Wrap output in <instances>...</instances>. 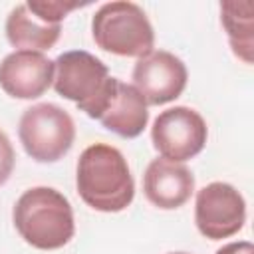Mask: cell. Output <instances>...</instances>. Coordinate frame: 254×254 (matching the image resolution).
I'll return each mask as SVG.
<instances>
[{
  "label": "cell",
  "instance_id": "obj_1",
  "mask_svg": "<svg viewBox=\"0 0 254 254\" xmlns=\"http://www.w3.org/2000/svg\"><path fill=\"white\" fill-rule=\"evenodd\" d=\"M81 200L99 212H121L135 196V181L123 153L107 143L85 147L75 167Z\"/></svg>",
  "mask_w": 254,
  "mask_h": 254
},
{
  "label": "cell",
  "instance_id": "obj_2",
  "mask_svg": "<svg viewBox=\"0 0 254 254\" xmlns=\"http://www.w3.org/2000/svg\"><path fill=\"white\" fill-rule=\"evenodd\" d=\"M12 220L24 242L38 250L64 248L75 232L69 200L52 187H32L22 192Z\"/></svg>",
  "mask_w": 254,
  "mask_h": 254
},
{
  "label": "cell",
  "instance_id": "obj_3",
  "mask_svg": "<svg viewBox=\"0 0 254 254\" xmlns=\"http://www.w3.org/2000/svg\"><path fill=\"white\" fill-rule=\"evenodd\" d=\"M52 85L87 117L99 119L115 91L117 77H111L107 65L93 54L69 50L56 58Z\"/></svg>",
  "mask_w": 254,
  "mask_h": 254
},
{
  "label": "cell",
  "instance_id": "obj_4",
  "mask_svg": "<svg viewBox=\"0 0 254 254\" xmlns=\"http://www.w3.org/2000/svg\"><path fill=\"white\" fill-rule=\"evenodd\" d=\"M93 42L115 56L143 58L153 52L155 32L145 10L127 0L105 2L91 18Z\"/></svg>",
  "mask_w": 254,
  "mask_h": 254
},
{
  "label": "cell",
  "instance_id": "obj_5",
  "mask_svg": "<svg viewBox=\"0 0 254 254\" xmlns=\"http://www.w3.org/2000/svg\"><path fill=\"white\" fill-rule=\"evenodd\" d=\"M24 151L38 163L60 161L73 145L75 125L71 115L56 103H36L28 107L18 125Z\"/></svg>",
  "mask_w": 254,
  "mask_h": 254
},
{
  "label": "cell",
  "instance_id": "obj_6",
  "mask_svg": "<svg viewBox=\"0 0 254 254\" xmlns=\"http://www.w3.org/2000/svg\"><path fill=\"white\" fill-rule=\"evenodd\" d=\"M208 139L202 115L190 107L175 105L157 115L151 127L153 147L163 159L185 163L196 157Z\"/></svg>",
  "mask_w": 254,
  "mask_h": 254
},
{
  "label": "cell",
  "instance_id": "obj_7",
  "mask_svg": "<svg viewBox=\"0 0 254 254\" xmlns=\"http://www.w3.org/2000/svg\"><path fill=\"white\" fill-rule=\"evenodd\" d=\"M194 222L210 240L230 238L246 222V200L236 187L214 181L196 192Z\"/></svg>",
  "mask_w": 254,
  "mask_h": 254
},
{
  "label": "cell",
  "instance_id": "obj_8",
  "mask_svg": "<svg viewBox=\"0 0 254 254\" xmlns=\"http://www.w3.org/2000/svg\"><path fill=\"white\" fill-rule=\"evenodd\" d=\"M131 79V85L143 95L147 105H165L185 91L189 71L183 60L175 54L153 50L137 60Z\"/></svg>",
  "mask_w": 254,
  "mask_h": 254
},
{
  "label": "cell",
  "instance_id": "obj_9",
  "mask_svg": "<svg viewBox=\"0 0 254 254\" xmlns=\"http://www.w3.org/2000/svg\"><path fill=\"white\" fill-rule=\"evenodd\" d=\"M54 83V62L42 52L16 50L0 62V87L16 99H36Z\"/></svg>",
  "mask_w": 254,
  "mask_h": 254
},
{
  "label": "cell",
  "instance_id": "obj_10",
  "mask_svg": "<svg viewBox=\"0 0 254 254\" xmlns=\"http://www.w3.org/2000/svg\"><path fill=\"white\" fill-rule=\"evenodd\" d=\"M143 192L151 204L163 210L183 206L194 192V177L185 163L153 159L143 175Z\"/></svg>",
  "mask_w": 254,
  "mask_h": 254
},
{
  "label": "cell",
  "instance_id": "obj_11",
  "mask_svg": "<svg viewBox=\"0 0 254 254\" xmlns=\"http://www.w3.org/2000/svg\"><path fill=\"white\" fill-rule=\"evenodd\" d=\"M147 107H149L147 101L131 83L117 79L115 91L97 121L115 135L133 139L139 137L149 123Z\"/></svg>",
  "mask_w": 254,
  "mask_h": 254
},
{
  "label": "cell",
  "instance_id": "obj_12",
  "mask_svg": "<svg viewBox=\"0 0 254 254\" xmlns=\"http://www.w3.org/2000/svg\"><path fill=\"white\" fill-rule=\"evenodd\" d=\"M62 24L42 22L26 2L16 4L6 18V38L18 50L46 52L60 40Z\"/></svg>",
  "mask_w": 254,
  "mask_h": 254
},
{
  "label": "cell",
  "instance_id": "obj_13",
  "mask_svg": "<svg viewBox=\"0 0 254 254\" xmlns=\"http://www.w3.org/2000/svg\"><path fill=\"white\" fill-rule=\"evenodd\" d=\"M220 20L230 48L244 64L254 60V4L250 0H228L220 4Z\"/></svg>",
  "mask_w": 254,
  "mask_h": 254
},
{
  "label": "cell",
  "instance_id": "obj_14",
  "mask_svg": "<svg viewBox=\"0 0 254 254\" xmlns=\"http://www.w3.org/2000/svg\"><path fill=\"white\" fill-rule=\"evenodd\" d=\"M26 4L46 24H62V20L71 10L81 6L79 2H69V0H30Z\"/></svg>",
  "mask_w": 254,
  "mask_h": 254
},
{
  "label": "cell",
  "instance_id": "obj_15",
  "mask_svg": "<svg viewBox=\"0 0 254 254\" xmlns=\"http://www.w3.org/2000/svg\"><path fill=\"white\" fill-rule=\"evenodd\" d=\"M16 163V153L12 147L10 137L0 129V187L10 179Z\"/></svg>",
  "mask_w": 254,
  "mask_h": 254
},
{
  "label": "cell",
  "instance_id": "obj_16",
  "mask_svg": "<svg viewBox=\"0 0 254 254\" xmlns=\"http://www.w3.org/2000/svg\"><path fill=\"white\" fill-rule=\"evenodd\" d=\"M216 254H254V246L248 240H238V242H228L222 248L216 250Z\"/></svg>",
  "mask_w": 254,
  "mask_h": 254
},
{
  "label": "cell",
  "instance_id": "obj_17",
  "mask_svg": "<svg viewBox=\"0 0 254 254\" xmlns=\"http://www.w3.org/2000/svg\"><path fill=\"white\" fill-rule=\"evenodd\" d=\"M169 254H189V252H169Z\"/></svg>",
  "mask_w": 254,
  "mask_h": 254
}]
</instances>
